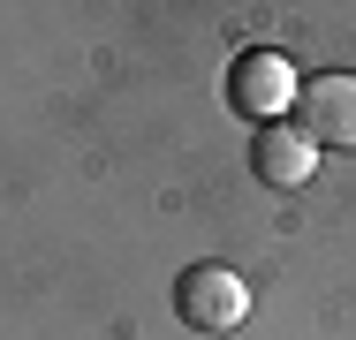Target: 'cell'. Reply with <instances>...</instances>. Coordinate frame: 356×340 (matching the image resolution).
I'll list each match as a JSON object with an SVG mask.
<instances>
[{"instance_id": "obj_3", "label": "cell", "mask_w": 356, "mask_h": 340, "mask_svg": "<svg viewBox=\"0 0 356 340\" xmlns=\"http://www.w3.org/2000/svg\"><path fill=\"white\" fill-rule=\"evenodd\" d=\"M250 174H258L266 189H303V182L318 174V144H311L303 129L266 121V129L250 136Z\"/></svg>"}, {"instance_id": "obj_2", "label": "cell", "mask_w": 356, "mask_h": 340, "mask_svg": "<svg viewBox=\"0 0 356 340\" xmlns=\"http://www.w3.org/2000/svg\"><path fill=\"white\" fill-rule=\"evenodd\" d=\"M227 99H235L243 114L273 121L281 106H296V68H288L281 53H235V68H227Z\"/></svg>"}, {"instance_id": "obj_1", "label": "cell", "mask_w": 356, "mask_h": 340, "mask_svg": "<svg viewBox=\"0 0 356 340\" xmlns=\"http://www.w3.org/2000/svg\"><path fill=\"white\" fill-rule=\"evenodd\" d=\"M243 310H250V287H243L227 265H190L182 280H175V318L197 325V333H227V325H243Z\"/></svg>"}, {"instance_id": "obj_4", "label": "cell", "mask_w": 356, "mask_h": 340, "mask_svg": "<svg viewBox=\"0 0 356 340\" xmlns=\"http://www.w3.org/2000/svg\"><path fill=\"white\" fill-rule=\"evenodd\" d=\"M303 136L311 144H349L356 151V76H311L303 83Z\"/></svg>"}]
</instances>
